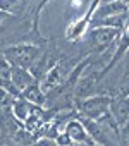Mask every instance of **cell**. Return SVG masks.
Listing matches in <instances>:
<instances>
[{"mask_svg":"<svg viewBox=\"0 0 129 146\" xmlns=\"http://www.w3.org/2000/svg\"><path fill=\"white\" fill-rule=\"evenodd\" d=\"M91 33H93V40H95V43H98L100 46H108L117 36H120V29L107 28V26L91 28Z\"/></svg>","mask_w":129,"mask_h":146,"instance_id":"1","label":"cell"},{"mask_svg":"<svg viewBox=\"0 0 129 146\" xmlns=\"http://www.w3.org/2000/svg\"><path fill=\"white\" fill-rule=\"evenodd\" d=\"M108 98H103V96H96V98H91L88 102H84L83 105V110L91 117V119H96L98 115H102L105 110H107V105H108Z\"/></svg>","mask_w":129,"mask_h":146,"instance_id":"2","label":"cell"},{"mask_svg":"<svg viewBox=\"0 0 129 146\" xmlns=\"http://www.w3.org/2000/svg\"><path fill=\"white\" fill-rule=\"evenodd\" d=\"M66 134H67V137H69L71 141H79V143H83V141H90V139H88V132H86V129H84L78 120H72V122L67 124V127H66Z\"/></svg>","mask_w":129,"mask_h":146,"instance_id":"3","label":"cell"},{"mask_svg":"<svg viewBox=\"0 0 129 146\" xmlns=\"http://www.w3.org/2000/svg\"><path fill=\"white\" fill-rule=\"evenodd\" d=\"M112 113H114L115 120H117L119 124H122V122L127 119V115H129V98L120 100L117 105H112Z\"/></svg>","mask_w":129,"mask_h":146,"instance_id":"4","label":"cell"},{"mask_svg":"<svg viewBox=\"0 0 129 146\" xmlns=\"http://www.w3.org/2000/svg\"><path fill=\"white\" fill-rule=\"evenodd\" d=\"M35 53H36V50L33 46H24V48H14L12 50V55L19 64H28L33 58Z\"/></svg>","mask_w":129,"mask_h":146,"instance_id":"5","label":"cell"},{"mask_svg":"<svg viewBox=\"0 0 129 146\" xmlns=\"http://www.w3.org/2000/svg\"><path fill=\"white\" fill-rule=\"evenodd\" d=\"M91 2H102V0H91Z\"/></svg>","mask_w":129,"mask_h":146,"instance_id":"6","label":"cell"}]
</instances>
